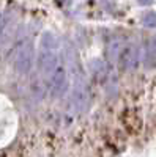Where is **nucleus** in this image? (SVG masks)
I'll return each mask as SVG.
<instances>
[{
  "label": "nucleus",
  "instance_id": "f257e3e1",
  "mask_svg": "<svg viewBox=\"0 0 156 157\" xmlns=\"http://www.w3.org/2000/svg\"><path fill=\"white\" fill-rule=\"evenodd\" d=\"M35 61V46L32 41H24L18 49L13 58V68L21 75H25L32 71Z\"/></svg>",
  "mask_w": 156,
  "mask_h": 157
},
{
  "label": "nucleus",
  "instance_id": "f03ea898",
  "mask_svg": "<svg viewBox=\"0 0 156 157\" xmlns=\"http://www.w3.org/2000/svg\"><path fill=\"white\" fill-rule=\"evenodd\" d=\"M88 102H90V93L87 83L84 82V78H77L73 83V91H71V109L76 113H84L88 109Z\"/></svg>",
  "mask_w": 156,
  "mask_h": 157
},
{
  "label": "nucleus",
  "instance_id": "7ed1b4c3",
  "mask_svg": "<svg viewBox=\"0 0 156 157\" xmlns=\"http://www.w3.org/2000/svg\"><path fill=\"white\" fill-rule=\"evenodd\" d=\"M68 69L65 66H57L55 71L52 72L50 78V86H49V93L52 98H62L70 88V82H68Z\"/></svg>",
  "mask_w": 156,
  "mask_h": 157
},
{
  "label": "nucleus",
  "instance_id": "20e7f679",
  "mask_svg": "<svg viewBox=\"0 0 156 157\" xmlns=\"http://www.w3.org/2000/svg\"><path fill=\"white\" fill-rule=\"evenodd\" d=\"M57 66H58L57 49L40 47V54H38V68H40L41 74L44 77H50Z\"/></svg>",
  "mask_w": 156,
  "mask_h": 157
},
{
  "label": "nucleus",
  "instance_id": "39448f33",
  "mask_svg": "<svg viewBox=\"0 0 156 157\" xmlns=\"http://www.w3.org/2000/svg\"><path fill=\"white\" fill-rule=\"evenodd\" d=\"M118 64L123 71H134L137 68V64L140 61V50L137 46L134 44H129L125 46L118 55Z\"/></svg>",
  "mask_w": 156,
  "mask_h": 157
},
{
  "label": "nucleus",
  "instance_id": "423d86ee",
  "mask_svg": "<svg viewBox=\"0 0 156 157\" xmlns=\"http://www.w3.org/2000/svg\"><path fill=\"white\" fill-rule=\"evenodd\" d=\"M123 47L125 46H123L122 39H114V41H110L109 46H107V49H106V55H107L109 61L115 63L117 60H118V55H120V52H122Z\"/></svg>",
  "mask_w": 156,
  "mask_h": 157
},
{
  "label": "nucleus",
  "instance_id": "0eeeda50",
  "mask_svg": "<svg viewBox=\"0 0 156 157\" xmlns=\"http://www.w3.org/2000/svg\"><path fill=\"white\" fill-rule=\"evenodd\" d=\"M40 47H47V49H57L58 47V41L57 38L52 35V33H44L41 36V41H40Z\"/></svg>",
  "mask_w": 156,
  "mask_h": 157
},
{
  "label": "nucleus",
  "instance_id": "6e6552de",
  "mask_svg": "<svg viewBox=\"0 0 156 157\" xmlns=\"http://www.w3.org/2000/svg\"><path fill=\"white\" fill-rule=\"evenodd\" d=\"M144 25L145 27H156V13H147L144 16Z\"/></svg>",
  "mask_w": 156,
  "mask_h": 157
},
{
  "label": "nucleus",
  "instance_id": "1a4fd4ad",
  "mask_svg": "<svg viewBox=\"0 0 156 157\" xmlns=\"http://www.w3.org/2000/svg\"><path fill=\"white\" fill-rule=\"evenodd\" d=\"M5 19H6V13L2 14L0 13V38H2V33H3V27H5Z\"/></svg>",
  "mask_w": 156,
  "mask_h": 157
}]
</instances>
